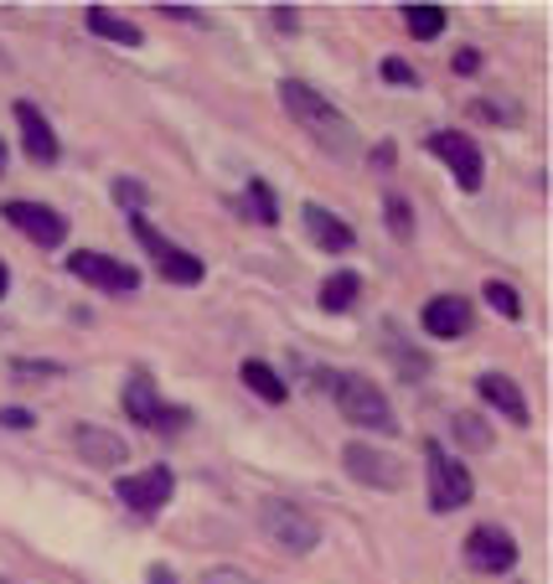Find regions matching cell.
Here are the masks:
<instances>
[{"instance_id":"1","label":"cell","mask_w":553,"mask_h":584,"mask_svg":"<svg viewBox=\"0 0 553 584\" xmlns=\"http://www.w3.org/2000/svg\"><path fill=\"white\" fill-rule=\"evenodd\" d=\"M280 104H284V114H290V120L315 140V145L326 150V155H352L358 130H352V120L331 104L326 93H315L311 83H300V78H284V83H280Z\"/></svg>"},{"instance_id":"2","label":"cell","mask_w":553,"mask_h":584,"mask_svg":"<svg viewBox=\"0 0 553 584\" xmlns=\"http://www.w3.org/2000/svg\"><path fill=\"white\" fill-rule=\"evenodd\" d=\"M331 389H336V409L346 414V424L373 430V435H393V430H399V424H393L389 399H383L378 383H368V377H358V373H342Z\"/></svg>"},{"instance_id":"3","label":"cell","mask_w":553,"mask_h":584,"mask_svg":"<svg viewBox=\"0 0 553 584\" xmlns=\"http://www.w3.org/2000/svg\"><path fill=\"white\" fill-rule=\"evenodd\" d=\"M259 523H264V533L280 543L284 554H311L315 543H321V523L305 507H295V502H264Z\"/></svg>"},{"instance_id":"4","label":"cell","mask_w":553,"mask_h":584,"mask_svg":"<svg viewBox=\"0 0 553 584\" xmlns=\"http://www.w3.org/2000/svg\"><path fill=\"white\" fill-rule=\"evenodd\" d=\"M130 233H135V243L145 249L150 259H155V270H161L171 285H202V259L187 254V249H177V243H165L161 233L145 223V212H135V218H130Z\"/></svg>"},{"instance_id":"5","label":"cell","mask_w":553,"mask_h":584,"mask_svg":"<svg viewBox=\"0 0 553 584\" xmlns=\"http://www.w3.org/2000/svg\"><path fill=\"white\" fill-rule=\"evenodd\" d=\"M124 414L135 424H150V430H161V435H177V430H187L192 424V414L181 404H165L161 393H155V383H150L145 373L130 377V389H124Z\"/></svg>"},{"instance_id":"6","label":"cell","mask_w":553,"mask_h":584,"mask_svg":"<svg viewBox=\"0 0 553 584\" xmlns=\"http://www.w3.org/2000/svg\"><path fill=\"white\" fill-rule=\"evenodd\" d=\"M471 492H476L471 471H465L455 455L430 445V507L434 512H461L465 502H471Z\"/></svg>"},{"instance_id":"7","label":"cell","mask_w":553,"mask_h":584,"mask_svg":"<svg viewBox=\"0 0 553 584\" xmlns=\"http://www.w3.org/2000/svg\"><path fill=\"white\" fill-rule=\"evenodd\" d=\"M114 492H120V502L130 512H140V517H155V512L171 502V492H177V476H171L165 465H145L140 476H120V481H114Z\"/></svg>"},{"instance_id":"8","label":"cell","mask_w":553,"mask_h":584,"mask_svg":"<svg viewBox=\"0 0 553 584\" xmlns=\"http://www.w3.org/2000/svg\"><path fill=\"white\" fill-rule=\"evenodd\" d=\"M68 270H73L83 285L104 290V295H130V290L140 285V274L130 270V264H120V259H109V254H93V249L68 254Z\"/></svg>"},{"instance_id":"9","label":"cell","mask_w":553,"mask_h":584,"mask_svg":"<svg viewBox=\"0 0 553 584\" xmlns=\"http://www.w3.org/2000/svg\"><path fill=\"white\" fill-rule=\"evenodd\" d=\"M424 150L430 155H440V161L455 171V181H461L465 192H476L481 187V150L471 135H461V130H434L430 140H424Z\"/></svg>"},{"instance_id":"10","label":"cell","mask_w":553,"mask_h":584,"mask_svg":"<svg viewBox=\"0 0 553 584\" xmlns=\"http://www.w3.org/2000/svg\"><path fill=\"white\" fill-rule=\"evenodd\" d=\"M0 218H11L37 249H58V243L68 239V218H62L58 208H47V202H6Z\"/></svg>"},{"instance_id":"11","label":"cell","mask_w":553,"mask_h":584,"mask_svg":"<svg viewBox=\"0 0 553 584\" xmlns=\"http://www.w3.org/2000/svg\"><path fill=\"white\" fill-rule=\"evenodd\" d=\"M342 465H346V476H352V481H368V486H378V492H399V486H404L399 461L383 455V450H373V445H346Z\"/></svg>"},{"instance_id":"12","label":"cell","mask_w":553,"mask_h":584,"mask_svg":"<svg viewBox=\"0 0 553 584\" xmlns=\"http://www.w3.org/2000/svg\"><path fill=\"white\" fill-rule=\"evenodd\" d=\"M465 558H471V570L481 574H507L517 564V543H512L507 527H476L471 538H465Z\"/></svg>"},{"instance_id":"13","label":"cell","mask_w":553,"mask_h":584,"mask_svg":"<svg viewBox=\"0 0 553 584\" xmlns=\"http://www.w3.org/2000/svg\"><path fill=\"white\" fill-rule=\"evenodd\" d=\"M471 326V300L461 295H434L424 305V331H430L434 342H450V336H465Z\"/></svg>"},{"instance_id":"14","label":"cell","mask_w":553,"mask_h":584,"mask_svg":"<svg viewBox=\"0 0 553 584\" xmlns=\"http://www.w3.org/2000/svg\"><path fill=\"white\" fill-rule=\"evenodd\" d=\"M16 124H21V140H27L31 161H37V165L58 161V135H52V124L42 120V109H37V104H16Z\"/></svg>"},{"instance_id":"15","label":"cell","mask_w":553,"mask_h":584,"mask_svg":"<svg viewBox=\"0 0 553 584\" xmlns=\"http://www.w3.org/2000/svg\"><path fill=\"white\" fill-rule=\"evenodd\" d=\"M73 450L89 465H124V455H130V445H124L120 435L99 430V424H78V430H73Z\"/></svg>"},{"instance_id":"16","label":"cell","mask_w":553,"mask_h":584,"mask_svg":"<svg viewBox=\"0 0 553 584\" xmlns=\"http://www.w3.org/2000/svg\"><path fill=\"white\" fill-rule=\"evenodd\" d=\"M300 218H305V233H311L315 249H326V254H346V249H352V228H346L336 212L311 208V202H305V212H300Z\"/></svg>"},{"instance_id":"17","label":"cell","mask_w":553,"mask_h":584,"mask_svg":"<svg viewBox=\"0 0 553 584\" xmlns=\"http://www.w3.org/2000/svg\"><path fill=\"white\" fill-rule=\"evenodd\" d=\"M476 389H481V399L502 409V414H507V420L517 424V430H523V424L533 420V414H527V399L517 393V383H512L507 373H481V377H476Z\"/></svg>"},{"instance_id":"18","label":"cell","mask_w":553,"mask_h":584,"mask_svg":"<svg viewBox=\"0 0 553 584\" xmlns=\"http://www.w3.org/2000/svg\"><path fill=\"white\" fill-rule=\"evenodd\" d=\"M83 21H89V31H93V37H104V42H120V47H140V42H145V31H140L135 21H124V16H109L104 6H93Z\"/></svg>"},{"instance_id":"19","label":"cell","mask_w":553,"mask_h":584,"mask_svg":"<svg viewBox=\"0 0 553 584\" xmlns=\"http://www.w3.org/2000/svg\"><path fill=\"white\" fill-rule=\"evenodd\" d=\"M358 295H362V280L352 270H336L321 285V311H331V315H342V311H352L358 305Z\"/></svg>"},{"instance_id":"20","label":"cell","mask_w":553,"mask_h":584,"mask_svg":"<svg viewBox=\"0 0 553 584\" xmlns=\"http://www.w3.org/2000/svg\"><path fill=\"white\" fill-rule=\"evenodd\" d=\"M243 383H249V389L259 393V399H270V404H284V399H290V389H284L280 383V373H274L270 362H243Z\"/></svg>"},{"instance_id":"21","label":"cell","mask_w":553,"mask_h":584,"mask_svg":"<svg viewBox=\"0 0 553 584\" xmlns=\"http://www.w3.org/2000/svg\"><path fill=\"white\" fill-rule=\"evenodd\" d=\"M239 212L249 218V223H270L274 228V218H280V202H274V192L264 187V181H249V192H243Z\"/></svg>"},{"instance_id":"22","label":"cell","mask_w":553,"mask_h":584,"mask_svg":"<svg viewBox=\"0 0 553 584\" xmlns=\"http://www.w3.org/2000/svg\"><path fill=\"white\" fill-rule=\"evenodd\" d=\"M404 27L419 42H434V37L445 31V11H440V6H404Z\"/></svg>"},{"instance_id":"23","label":"cell","mask_w":553,"mask_h":584,"mask_svg":"<svg viewBox=\"0 0 553 584\" xmlns=\"http://www.w3.org/2000/svg\"><path fill=\"white\" fill-rule=\"evenodd\" d=\"M455 440H461L465 450H492V430H486V420H476V414H455Z\"/></svg>"},{"instance_id":"24","label":"cell","mask_w":553,"mask_h":584,"mask_svg":"<svg viewBox=\"0 0 553 584\" xmlns=\"http://www.w3.org/2000/svg\"><path fill=\"white\" fill-rule=\"evenodd\" d=\"M481 295L492 300V311H496V315H507V321H517V315H523V300H517V290L502 285V280H492V285L481 290Z\"/></svg>"},{"instance_id":"25","label":"cell","mask_w":553,"mask_h":584,"mask_svg":"<svg viewBox=\"0 0 553 584\" xmlns=\"http://www.w3.org/2000/svg\"><path fill=\"white\" fill-rule=\"evenodd\" d=\"M389 228H399V239L414 233V223H409V202H399V197H389Z\"/></svg>"},{"instance_id":"26","label":"cell","mask_w":553,"mask_h":584,"mask_svg":"<svg viewBox=\"0 0 553 584\" xmlns=\"http://www.w3.org/2000/svg\"><path fill=\"white\" fill-rule=\"evenodd\" d=\"M202 584H259V580H249L243 570H228V564H218V570L202 574Z\"/></svg>"},{"instance_id":"27","label":"cell","mask_w":553,"mask_h":584,"mask_svg":"<svg viewBox=\"0 0 553 584\" xmlns=\"http://www.w3.org/2000/svg\"><path fill=\"white\" fill-rule=\"evenodd\" d=\"M16 377H58V362H11Z\"/></svg>"},{"instance_id":"28","label":"cell","mask_w":553,"mask_h":584,"mask_svg":"<svg viewBox=\"0 0 553 584\" xmlns=\"http://www.w3.org/2000/svg\"><path fill=\"white\" fill-rule=\"evenodd\" d=\"M378 73L389 78V83H414V68H409V62H399V58H389L383 68H378Z\"/></svg>"},{"instance_id":"29","label":"cell","mask_w":553,"mask_h":584,"mask_svg":"<svg viewBox=\"0 0 553 584\" xmlns=\"http://www.w3.org/2000/svg\"><path fill=\"white\" fill-rule=\"evenodd\" d=\"M0 424L6 430H31V414L27 409H0Z\"/></svg>"},{"instance_id":"30","label":"cell","mask_w":553,"mask_h":584,"mask_svg":"<svg viewBox=\"0 0 553 584\" xmlns=\"http://www.w3.org/2000/svg\"><path fill=\"white\" fill-rule=\"evenodd\" d=\"M476 68H481V52L461 47V52H455V73H476Z\"/></svg>"},{"instance_id":"31","label":"cell","mask_w":553,"mask_h":584,"mask_svg":"<svg viewBox=\"0 0 553 584\" xmlns=\"http://www.w3.org/2000/svg\"><path fill=\"white\" fill-rule=\"evenodd\" d=\"M114 192H120V202H130V208H140V202H145V187H135V181H120Z\"/></svg>"},{"instance_id":"32","label":"cell","mask_w":553,"mask_h":584,"mask_svg":"<svg viewBox=\"0 0 553 584\" xmlns=\"http://www.w3.org/2000/svg\"><path fill=\"white\" fill-rule=\"evenodd\" d=\"M150 584H177V574L165 570V564H155V570H150Z\"/></svg>"},{"instance_id":"33","label":"cell","mask_w":553,"mask_h":584,"mask_svg":"<svg viewBox=\"0 0 553 584\" xmlns=\"http://www.w3.org/2000/svg\"><path fill=\"white\" fill-rule=\"evenodd\" d=\"M6 285H11V274H6V264H0V300H6Z\"/></svg>"},{"instance_id":"34","label":"cell","mask_w":553,"mask_h":584,"mask_svg":"<svg viewBox=\"0 0 553 584\" xmlns=\"http://www.w3.org/2000/svg\"><path fill=\"white\" fill-rule=\"evenodd\" d=\"M0 171H6V140H0Z\"/></svg>"},{"instance_id":"35","label":"cell","mask_w":553,"mask_h":584,"mask_svg":"<svg viewBox=\"0 0 553 584\" xmlns=\"http://www.w3.org/2000/svg\"><path fill=\"white\" fill-rule=\"evenodd\" d=\"M0 584H16V580H0Z\"/></svg>"}]
</instances>
